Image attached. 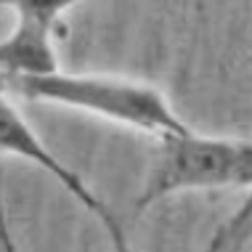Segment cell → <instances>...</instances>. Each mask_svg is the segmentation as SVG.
Segmentation results:
<instances>
[{"label":"cell","instance_id":"cell-1","mask_svg":"<svg viewBox=\"0 0 252 252\" xmlns=\"http://www.w3.org/2000/svg\"><path fill=\"white\" fill-rule=\"evenodd\" d=\"M0 91L27 101L69 106L157 141L194 133L159 88L114 74H0Z\"/></svg>","mask_w":252,"mask_h":252},{"label":"cell","instance_id":"cell-2","mask_svg":"<svg viewBox=\"0 0 252 252\" xmlns=\"http://www.w3.org/2000/svg\"><path fill=\"white\" fill-rule=\"evenodd\" d=\"M157 144L159 146L154 152V162L138 196V213H144L157 199L181 191H252V141L189 133L183 138H167Z\"/></svg>","mask_w":252,"mask_h":252},{"label":"cell","instance_id":"cell-3","mask_svg":"<svg viewBox=\"0 0 252 252\" xmlns=\"http://www.w3.org/2000/svg\"><path fill=\"white\" fill-rule=\"evenodd\" d=\"M83 0H0L16 16L11 35L0 40V74L59 72L53 35L59 19Z\"/></svg>","mask_w":252,"mask_h":252},{"label":"cell","instance_id":"cell-4","mask_svg":"<svg viewBox=\"0 0 252 252\" xmlns=\"http://www.w3.org/2000/svg\"><path fill=\"white\" fill-rule=\"evenodd\" d=\"M0 152H3V154H13V157H22V159L37 165L40 170H45L53 181L61 183V186L74 196V199L83 204L88 213L98 218V223L104 226L109 242H112V250L127 247L125 231L120 228V223L114 220V215L106 210V204L101 202L91 189H88V183L80 178L74 170L66 167L64 162H61L59 157L53 154L43 141H40V135L27 125V120L22 117V112L16 109V104L11 101L8 93H3V91H0Z\"/></svg>","mask_w":252,"mask_h":252},{"label":"cell","instance_id":"cell-5","mask_svg":"<svg viewBox=\"0 0 252 252\" xmlns=\"http://www.w3.org/2000/svg\"><path fill=\"white\" fill-rule=\"evenodd\" d=\"M0 247H3V252H19L16 242H13V236H11V231H8V223H5L3 210H0Z\"/></svg>","mask_w":252,"mask_h":252}]
</instances>
